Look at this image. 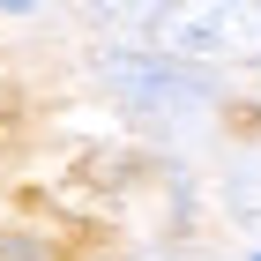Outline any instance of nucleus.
Segmentation results:
<instances>
[{
  "label": "nucleus",
  "mask_w": 261,
  "mask_h": 261,
  "mask_svg": "<svg viewBox=\"0 0 261 261\" xmlns=\"http://www.w3.org/2000/svg\"><path fill=\"white\" fill-rule=\"evenodd\" d=\"M149 45L157 60H239L261 67V8L246 0H187V8H149Z\"/></svg>",
  "instance_id": "obj_1"
},
{
  "label": "nucleus",
  "mask_w": 261,
  "mask_h": 261,
  "mask_svg": "<svg viewBox=\"0 0 261 261\" xmlns=\"http://www.w3.org/2000/svg\"><path fill=\"white\" fill-rule=\"evenodd\" d=\"M105 75L120 82L127 105H149V112H201L209 105V82L194 67H172V60H135V53H105Z\"/></svg>",
  "instance_id": "obj_2"
},
{
  "label": "nucleus",
  "mask_w": 261,
  "mask_h": 261,
  "mask_svg": "<svg viewBox=\"0 0 261 261\" xmlns=\"http://www.w3.org/2000/svg\"><path fill=\"white\" fill-rule=\"evenodd\" d=\"M231 217H239L246 231H261V157H246L239 172H231Z\"/></svg>",
  "instance_id": "obj_3"
},
{
  "label": "nucleus",
  "mask_w": 261,
  "mask_h": 261,
  "mask_svg": "<svg viewBox=\"0 0 261 261\" xmlns=\"http://www.w3.org/2000/svg\"><path fill=\"white\" fill-rule=\"evenodd\" d=\"M0 261H45L38 239H0Z\"/></svg>",
  "instance_id": "obj_4"
},
{
  "label": "nucleus",
  "mask_w": 261,
  "mask_h": 261,
  "mask_svg": "<svg viewBox=\"0 0 261 261\" xmlns=\"http://www.w3.org/2000/svg\"><path fill=\"white\" fill-rule=\"evenodd\" d=\"M254 261H261V254H254Z\"/></svg>",
  "instance_id": "obj_5"
}]
</instances>
